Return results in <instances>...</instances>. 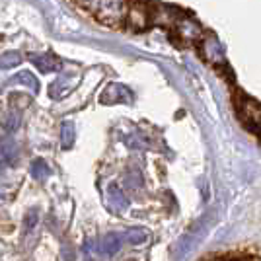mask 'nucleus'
<instances>
[{
    "label": "nucleus",
    "instance_id": "1",
    "mask_svg": "<svg viewBox=\"0 0 261 261\" xmlns=\"http://www.w3.org/2000/svg\"><path fill=\"white\" fill-rule=\"evenodd\" d=\"M127 0H98V8H96V16L99 22L115 25L119 23L123 18H127Z\"/></svg>",
    "mask_w": 261,
    "mask_h": 261
},
{
    "label": "nucleus",
    "instance_id": "2",
    "mask_svg": "<svg viewBox=\"0 0 261 261\" xmlns=\"http://www.w3.org/2000/svg\"><path fill=\"white\" fill-rule=\"evenodd\" d=\"M103 199H106V205L109 207V211L113 213H125L129 208V197L123 193L119 185L109 184L103 187Z\"/></svg>",
    "mask_w": 261,
    "mask_h": 261
},
{
    "label": "nucleus",
    "instance_id": "3",
    "mask_svg": "<svg viewBox=\"0 0 261 261\" xmlns=\"http://www.w3.org/2000/svg\"><path fill=\"white\" fill-rule=\"evenodd\" d=\"M101 103H106V106H111V103H130L133 101V94H130V90L127 86H123V84H109L106 86L103 90V94H101Z\"/></svg>",
    "mask_w": 261,
    "mask_h": 261
},
{
    "label": "nucleus",
    "instance_id": "4",
    "mask_svg": "<svg viewBox=\"0 0 261 261\" xmlns=\"http://www.w3.org/2000/svg\"><path fill=\"white\" fill-rule=\"evenodd\" d=\"M148 20H150V12L144 8V4L135 2L133 6H129V10H127V23L133 30H144L148 25Z\"/></svg>",
    "mask_w": 261,
    "mask_h": 261
},
{
    "label": "nucleus",
    "instance_id": "5",
    "mask_svg": "<svg viewBox=\"0 0 261 261\" xmlns=\"http://www.w3.org/2000/svg\"><path fill=\"white\" fill-rule=\"evenodd\" d=\"M30 61H32L33 65L37 66L41 72H55V70H61V66L63 63L53 57V55H39V53H32L30 55Z\"/></svg>",
    "mask_w": 261,
    "mask_h": 261
},
{
    "label": "nucleus",
    "instance_id": "6",
    "mask_svg": "<svg viewBox=\"0 0 261 261\" xmlns=\"http://www.w3.org/2000/svg\"><path fill=\"white\" fill-rule=\"evenodd\" d=\"M121 244H123V240H121L119 234H108L106 238L99 240V246H98V251L101 255H115L117 251L121 250Z\"/></svg>",
    "mask_w": 261,
    "mask_h": 261
},
{
    "label": "nucleus",
    "instance_id": "7",
    "mask_svg": "<svg viewBox=\"0 0 261 261\" xmlns=\"http://www.w3.org/2000/svg\"><path fill=\"white\" fill-rule=\"evenodd\" d=\"M205 261H261V257L253 251H232L224 255H213Z\"/></svg>",
    "mask_w": 261,
    "mask_h": 261
},
{
    "label": "nucleus",
    "instance_id": "8",
    "mask_svg": "<svg viewBox=\"0 0 261 261\" xmlns=\"http://www.w3.org/2000/svg\"><path fill=\"white\" fill-rule=\"evenodd\" d=\"M175 32L179 33L181 37H185L187 41H191V39H195V37L201 35V28H199L193 20L184 18V20H177V28H175Z\"/></svg>",
    "mask_w": 261,
    "mask_h": 261
},
{
    "label": "nucleus",
    "instance_id": "9",
    "mask_svg": "<svg viewBox=\"0 0 261 261\" xmlns=\"http://www.w3.org/2000/svg\"><path fill=\"white\" fill-rule=\"evenodd\" d=\"M76 139V130H74V123L72 121H63L61 123V146L63 148H70Z\"/></svg>",
    "mask_w": 261,
    "mask_h": 261
},
{
    "label": "nucleus",
    "instance_id": "10",
    "mask_svg": "<svg viewBox=\"0 0 261 261\" xmlns=\"http://www.w3.org/2000/svg\"><path fill=\"white\" fill-rule=\"evenodd\" d=\"M72 76V74H68V76H61L57 82H55L53 86H51V98H61V96H66L72 88H74V84H76V80H72V82H68V78Z\"/></svg>",
    "mask_w": 261,
    "mask_h": 261
},
{
    "label": "nucleus",
    "instance_id": "11",
    "mask_svg": "<svg viewBox=\"0 0 261 261\" xmlns=\"http://www.w3.org/2000/svg\"><path fill=\"white\" fill-rule=\"evenodd\" d=\"M150 16L154 18V22L160 25H172L174 22H177V18L172 14V8H168V6H156Z\"/></svg>",
    "mask_w": 261,
    "mask_h": 261
},
{
    "label": "nucleus",
    "instance_id": "12",
    "mask_svg": "<svg viewBox=\"0 0 261 261\" xmlns=\"http://www.w3.org/2000/svg\"><path fill=\"white\" fill-rule=\"evenodd\" d=\"M23 84V86H28L32 90L33 94H37L39 92V82H37V78L33 76L32 72H28V70H23V72H18L16 76H12L10 84Z\"/></svg>",
    "mask_w": 261,
    "mask_h": 261
},
{
    "label": "nucleus",
    "instance_id": "13",
    "mask_svg": "<svg viewBox=\"0 0 261 261\" xmlns=\"http://www.w3.org/2000/svg\"><path fill=\"white\" fill-rule=\"evenodd\" d=\"M30 172H32L33 179H37V181H41V179H45L47 175L51 174V170H49L47 162H45V160H41V158H35V160H33Z\"/></svg>",
    "mask_w": 261,
    "mask_h": 261
},
{
    "label": "nucleus",
    "instance_id": "14",
    "mask_svg": "<svg viewBox=\"0 0 261 261\" xmlns=\"http://www.w3.org/2000/svg\"><path fill=\"white\" fill-rule=\"evenodd\" d=\"M203 53H205V57H207L211 63H217L218 61V57H220V45L217 43L215 37H208L207 41H205Z\"/></svg>",
    "mask_w": 261,
    "mask_h": 261
},
{
    "label": "nucleus",
    "instance_id": "15",
    "mask_svg": "<svg viewBox=\"0 0 261 261\" xmlns=\"http://www.w3.org/2000/svg\"><path fill=\"white\" fill-rule=\"evenodd\" d=\"M20 63H22V57L18 53H14V51L0 55V68H14V66H18Z\"/></svg>",
    "mask_w": 261,
    "mask_h": 261
},
{
    "label": "nucleus",
    "instance_id": "16",
    "mask_svg": "<svg viewBox=\"0 0 261 261\" xmlns=\"http://www.w3.org/2000/svg\"><path fill=\"white\" fill-rule=\"evenodd\" d=\"M125 144L129 146V148H135V150H146L150 144H148V141L144 139V137H141V135H130L129 139L125 141Z\"/></svg>",
    "mask_w": 261,
    "mask_h": 261
},
{
    "label": "nucleus",
    "instance_id": "17",
    "mask_svg": "<svg viewBox=\"0 0 261 261\" xmlns=\"http://www.w3.org/2000/svg\"><path fill=\"white\" fill-rule=\"evenodd\" d=\"M125 238L129 240L130 244H142V242H146L148 234H146L144 230H141V228H130V230H127Z\"/></svg>",
    "mask_w": 261,
    "mask_h": 261
},
{
    "label": "nucleus",
    "instance_id": "18",
    "mask_svg": "<svg viewBox=\"0 0 261 261\" xmlns=\"http://www.w3.org/2000/svg\"><path fill=\"white\" fill-rule=\"evenodd\" d=\"M18 123H20V115H16V113H10V117L4 119V125H6V129L8 130L18 129Z\"/></svg>",
    "mask_w": 261,
    "mask_h": 261
},
{
    "label": "nucleus",
    "instance_id": "19",
    "mask_svg": "<svg viewBox=\"0 0 261 261\" xmlns=\"http://www.w3.org/2000/svg\"><path fill=\"white\" fill-rule=\"evenodd\" d=\"M76 4H80V6H84V8L92 12H96V8H98V0H76Z\"/></svg>",
    "mask_w": 261,
    "mask_h": 261
},
{
    "label": "nucleus",
    "instance_id": "20",
    "mask_svg": "<svg viewBox=\"0 0 261 261\" xmlns=\"http://www.w3.org/2000/svg\"><path fill=\"white\" fill-rule=\"evenodd\" d=\"M35 222H37V213H32V215L28 217V228H30V226H35Z\"/></svg>",
    "mask_w": 261,
    "mask_h": 261
},
{
    "label": "nucleus",
    "instance_id": "21",
    "mask_svg": "<svg viewBox=\"0 0 261 261\" xmlns=\"http://www.w3.org/2000/svg\"><path fill=\"white\" fill-rule=\"evenodd\" d=\"M2 144H4V141H2V137H0V146H2Z\"/></svg>",
    "mask_w": 261,
    "mask_h": 261
}]
</instances>
